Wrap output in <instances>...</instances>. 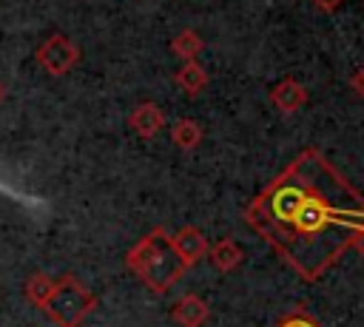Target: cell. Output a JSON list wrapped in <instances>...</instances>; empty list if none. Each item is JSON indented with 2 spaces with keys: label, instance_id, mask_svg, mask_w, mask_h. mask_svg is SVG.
<instances>
[{
  "label": "cell",
  "instance_id": "obj_15",
  "mask_svg": "<svg viewBox=\"0 0 364 327\" xmlns=\"http://www.w3.org/2000/svg\"><path fill=\"white\" fill-rule=\"evenodd\" d=\"M341 3H344V0H313V6H316L321 14H333V11H338Z\"/></svg>",
  "mask_w": 364,
  "mask_h": 327
},
{
  "label": "cell",
  "instance_id": "obj_10",
  "mask_svg": "<svg viewBox=\"0 0 364 327\" xmlns=\"http://www.w3.org/2000/svg\"><path fill=\"white\" fill-rule=\"evenodd\" d=\"M176 85H179L182 91H188L191 97H196L199 91H205V85H208V74H205V68H202L196 60L182 63L179 71H176Z\"/></svg>",
  "mask_w": 364,
  "mask_h": 327
},
{
  "label": "cell",
  "instance_id": "obj_2",
  "mask_svg": "<svg viewBox=\"0 0 364 327\" xmlns=\"http://www.w3.org/2000/svg\"><path fill=\"white\" fill-rule=\"evenodd\" d=\"M128 267L156 293H165L185 270L188 264L182 262V256L173 247V239L156 227L151 230L131 253H128Z\"/></svg>",
  "mask_w": 364,
  "mask_h": 327
},
{
  "label": "cell",
  "instance_id": "obj_5",
  "mask_svg": "<svg viewBox=\"0 0 364 327\" xmlns=\"http://www.w3.org/2000/svg\"><path fill=\"white\" fill-rule=\"evenodd\" d=\"M173 239V247H176V253L182 256V262L191 267V264H196L205 253H210V247H208V239H205V233L199 230V227H193V225H188V227H182L176 236H171Z\"/></svg>",
  "mask_w": 364,
  "mask_h": 327
},
{
  "label": "cell",
  "instance_id": "obj_8",
  "mask_svg": "<svg viewBox=\"0 0 364 327\" xmlns=\"http://www.w3.org/2000/svg\"><path fill=\"white\" fill-rule=\"evenodd\" d=\"M131 125H134V131H136L139 136L151 139V136L159 134V128L165 125V114H162L159 105H154V102H142V105L134 108V114H131Z\"/></svg>",
  "mask_w": 364,
  "mask_h": 327
},
{
  "label": "cell",
  "instance_id": "obj_6",
  "mask_svg": "<svg viewBox=\"0 0 364 327\" xmlns=\"http://www.w3.org/2000/svg\"><path fill=\"white\" fill-rule=\"evenodd\" d=\"M270 102L282 111V114H293L307 102V88L296 80V77H284L279 85H273L270 91Z\"/></svg>",
  "mask_w": 364,
  "mask_h": 327
},
{
  "label": "cell",
  "instance_id": "obj_9",
  "mask_svg": "<svg viewBox=\"0 0 364 327\" xmlns=\"http://www.w3.org/2000/svg\"><path fill=\"white\" fill-rule=\"evenodd\" d=\"M210 264L216 267V270H222V273H230V270H236L239 264H242V259H245V250L233 242V239H219L213 247H210Z\"/></svg>",
  "mask_w": 364,
  "mask_h": 327
},
{
  "label": "cell",
  "instance_id": "obj_1",
  "mask_svg": "<svg viewBox=\"0 0 364 327\" xmlns=\"http://www.w3.org/2000/svg\"><path fill=\"white\" fill-rule=\"evenodd\" d=\"M245 222L304 282H318L364 230V196L318 148H304L256 193Z\"/></svg>",
  "mask_w": 364,
  "mask_h": 327
},
{
  "label": "cell",
  "instance_id": "obj_14",
  "mask_svg": "<svg viewBox=\"0 0 364 327\" xmlns=\"http://www.w3.org/2000/svg\"><path fill=\"white\" fill-rule=\"evenodd\" d=\"M276 327H321V324H318V318H316V316H310L307 310L296 307L293 313H287L284 318H279V321H276Z\"/></svg>",
  "mask_w": 364,
  "mask_h": 327
},
{
  "label": "cell",
  "instance_id": "obj_11",
  "mask_svg": "<svg viewBox=\"0 0 364 327\" xmlns=\"http://www.w3.org/2000/svg\"><path fill=\"white\" fill-rule=\"evenodd\" d=\"M202 48H205V43H202V37H199L193 28H182V31L171 40V51H173L182 63L196 60V57L202 54Z\"/></svg>",
  "mask_w": 364,
  "mask_h": 327
},
{
  "label": "cell",
  "instance_id": "obj_4",
  "mask_svg": "<svg viewBox=\"0 0 364 327\" xmlns=\"http://www.w3.org/2000/svg\"><path fill=\"white\" fill-rule=\"evenodd\" d=\"M77 60H80V48H77L68 37H63V34L48 37V40L37 48V63H40L48 74H54V77L65 74Z\"/></svg>",
  "mask_w": 364,
  "mask_h": 327
},
{
  "label": "cell",
  "instance_id": "obj_13",
  "mask_svg": "<svg viewBox=\"0 0 364 327\" xmlns=\"http://www.w3.org/2000/svg\"><path fill=\"white\" fill-rule=\"evenodd\" d=\"M54 290H57V282H54V279H48V276H43V273L31 276V279H28V284H26V296H28L40 310L48 304V299L54 296Z\"/></svg>",
  "mask_w": 364,
  "mask_h": 327
},
{
  "label": "cell",
  "instance_id": "obj_12",
  "mask_svg": "<svg viewBox=\"0 0 364 327\" xmlns=\"http://www.w3.org/2000/svg\"><path fill=\"white\" fill-rule=\"evenodd\" d=\"M171 136H173L176 148H182V151H193V148L202 142V125H199L196 119L185 117V119H179V122L171 128Z\"/></svg>",
  "mask_w": 364,
  "mask_h": 327
},
{
  "label": "cell",
  "instance_id": "obj_7",
  "mask_svg": "<svg viewBox=\"0 0 364 327\" xmlns=\"http://www.w3.org/2000/svg\"><path fill=\"white\" fill-rule=\"evenodd\" d=\"M171 316H173V321L182 324V327H202V324L208 321L210 310H208V304H205L199 296L188 293V296H182V299L171 307Z\"/></svg>",
  "mask_w": 364,
  "mask_h": 327
},
{
  "label": "cell",
  "instance_id": "obj_16",
  "mask_svg": "<svg viewBox=\"0 0 364 327\" xmlns=\"http://www.w3.org/2000/svg\"><path fill=\"white\" fill-rule=\"evenodd\" d=\"M353 88H355V91L364 97V68H358V71L353 74Z\"/></svg>",
  "mask_w": 364,
  "mask_h": 327
},
{
  "label": "cell",
  "instance_id": "obj_3",
  "mask_svg": "<svg viewBox=\"0 0 364 327\" xmlns=\"http://www.w3.org/2000/svg\"><path fill=\"white\" fill-rule=\"evenodd\" d=\"M97 299L91 290H85L74 276H65L57 282L54 296L48 299V304L43 307V313L57 324V327H77L91 310H94Z\"/></svg>",
  "mask_w": 364,
  "mask_h": 327
},
{
  "label": "cell",
  "instance_id": "obj_18",
  "mask_svg": "<svg viewBox=\"0 0 364 327\" xmlns=\"http://www.w3.org/2000/svg\"><path fill=\"white\" fill-rule=\"evenodd\" d=\"M3 97H6V88H3V85H0V102H3Z\"/></svg>",
  "mask_w": 364,
  "mask_h": 327
},
{
  "label": "cell",
  "instance_id": "obj_17",
  "mask_svg": "<svg viewBox=\"0 0 364 327\" xmlns=\"http://www.w3.org/2000/svg\"><path fill=\"white\" fill-rule=\"evenodd\" d=\"M353 247H355V250H358V256L364 259V230H361V233L355 236V242H353Z\"/></svg>",
  "mask_w": 364,
  "mask_h": 327
}]
</instances>
